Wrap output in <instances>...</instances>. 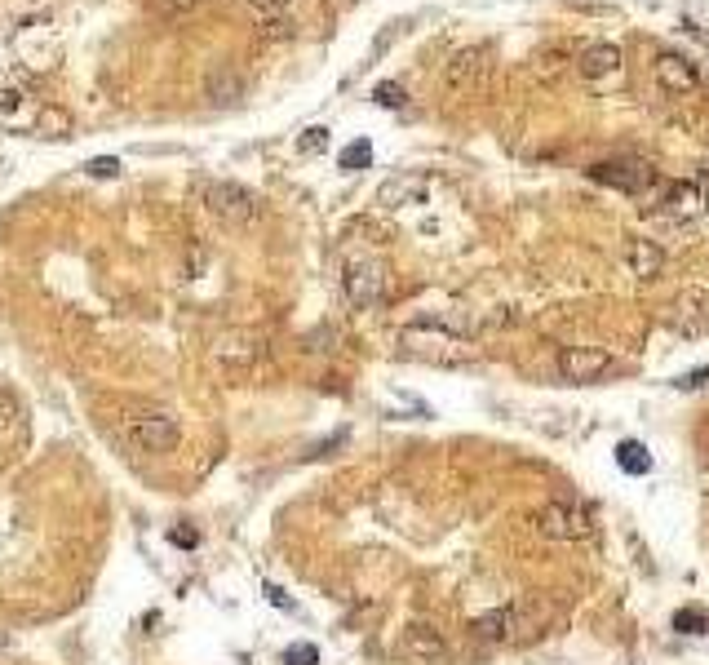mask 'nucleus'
I'll list each match as a JSON object with an SVG mask.
<instances>
[{
	"label": "nucleus",
	"mask_w": 709,
	"mask_h": 665,
	"mask_svg": "<svg viewBox=\"0 0 709 665\" xmlns=\"http://www.w3.org/2000/svg\"><path fill=\"white\" fill-rule=\"evenodd\" d=\"M550 626V612L541 603L523 599V603H506V608H492L484 617L470 621V634L484 643H532L541 639Z\"/></svg>",
	"instance_id": "nucleus-1"
},
{
	"label": "nucleus",
	"mask_w": 709,
	"mask_h": 665,
	"mask_svg": "<svg viewBox=\"0 0 709 665\" xmlns=\"http://www.w3.org/2000/svg\"><path fill=\"white\" fill-rule=\"evenodd\" d=\"M120 439H125L133 453L164 457L178 448L182 426H178V417L164 413V408H133V413L120 417Z\"/></svg>",
	"instance_id": "nucleus-2"
},
{
	"label": "nucleus",
	"mask_w": 709,
	"mask_h": 665,
	"mask_svg": "<svg viewBox=\"0 0 709 665\" xmlns=\"http://www.w3.org/2000/svg\"><path fill=\"white\" fill-rule=\"evenodd\" d=\"M594 510L585 501H546L537 510V532L550 541H590L594 537Z\"/></svg>",
	"instance_id": "nucleus-3"
},
{
	"label": "nucleus",
	"mask_w": 709,
	"mask_h": 665,
	"mask_svg": "<svg viewBox=\"0 0 709 665\" xmlns=\"http://www.w3.org/2000/svg\"><path fill=\"white\" fill-rule=\"evenodd\" d=\"M204 209H209L222 227L244 231V227L258 222L262 204H258V196H253L249 187H240V182H209V187H204Z\"/></svg>",
	"instance_id": "nucleus-4"
},
{
	"label": "nucleus",
	"mask_w": 709,
	"mask_h": 665,
	"mask_svg": "<svg viewBox=\"0 0 709 665\" xmlns=\"http://www.w3.org/2000/svg\"><path fill=\"white\" fill-rule=\"evenodd\" d=\"M399 346H404V355H417V360H430V364H470L475 360L466 337H448L435 329H421V324L399 333Z\"/></svg>",
	"instance_id": "nucleus-5"
},
{
	"label": "nucleus",
	"mask_w": 709,
	"mask_h": 665,
	"mask_svg": "<svg viewBox=\"0 0 709 665\" xmlns=\"http://www.w3.org/2000/svg\"><path fill=\"white\" fill-rule=\"evenodd\" d=\"M342 293L355 311H373L386 298V266L377 258H355L342 275Z\"/></svg>",
	"instance_id": "nucleus-6"
},
{
	"label": "nucleus",
	"mask_w": 709,
	"mask_h": 665,
	"mask_svg": "<svg viewBox=\"0 0 709 665\" xmlns=\"http://www.w3.org/2000/svg\"><path fill=\"white\" fill-rule=\"evenodd\" d=\"M608 373H616V360L603 346H563L559 351V377L568 386H594Z\"/></svg>",
	"instance_id": "nucleus-7"
},
{
	"label": "nucleus",
	"mask_w": 709,
	"mask_h": 665,
	"mask_svg": "<svg viewBox=\"0 0 709 665\" xmlns=\"http://www.w3.org/2000/svg\"><path fill=\"white\" fill-rule=\"evenodd\" d=\"M448 639L439 626L430 621H408L404 634H399V657L417 661V665H435V661H448Z\"/></svg>",
	"instance_id": "nucleus-8"
},
{
	"label": "nucleus",
	"mask_w": 709,
	"mask_h": 665,
	"mask_svg": "<svg viewBox=\"0 0 709 665\" xmlns=\"http://www.w3.org/2000/svg\"><path fill=\"white\" fill-rule=\"evenodd\" d=\"M594 182H603V187L612 191H625V196H643L647 187L656 182V173L643 165V160H603V165L590 169Z\"/></svg>",
	"instance_id": "nucleus-9"
},
{
	"label": "nucleus",
	"mask_w": 709,
	"mask_h": 665,
	"mask_svg": "<svg viewBox=\"0 0 709 665\" xmlns=\"http://www.w3.org/2000/svg\"><path fill=\"white\" fill-rule=\"evenodd\" d=\"M488 80V49L484 45H470L461 49V54H452V63L444 71V85L452 94H470V89H479Z\"/></svg>",
	"instance_id": "nucleus-10"
},
{
	"label": "nucleus",
	"mask_w": 709,
	"mask_h": 665,
	"mask_svg": "<svg viewBox=\"0 0 709 665\" xmlns=\"http://www.w3.org/2000/svg\"><path fill=\"white\" fill-rule=\"evenodd\" d=\"M696 213H705V191L696 182H670L661 200L665 222H696Z\"/></svg>",
	"instance_id": "nucleus-11"
},
{
	"label": "nucleus",
	"mask_w": 709,
	"mask_h": 665,
	"mask_svg": "<svg viewBox=\"0 0 709 665\" xmlns=\"http://www.w3.org/2000/svg\"><path fill=\"white\" fill-rule=\"evenodd\" d=\"M625 266H630L634 280H656L665 271V249L647 235H630L625 240Z\"/></svg>",
	"instance_id": "nucleus-12"
},
{
	"label": "nucleus",
	"mask_w": 709,
	"mask_h": 665,
	"mask_svg": "<svg viewBox=\"0 0 709 665\" xmlns=\"http://www.w3.org/2000/svg\"><path fill=\"white\" fill-rule=\"evenodd\" d=\"M656 80H661V89H670V94H692V89L701 85V71L683 54H656Z\"/></svg>",
	"instance_id": "nucleus-13"
},
{
	"label": "nucleus",
	"mask_w": 709,
	"mask_h": 665,
	"mask_svg": "<svg viewBox=\"0 0 709 665\" xmlns=\"http://www.w3.org/2000/svg\"><path fill=\"white\" fill-rule=\"evenodd\" d=\"M577 71L585 80L612 76V71H621V49L608 45V40H599V45H590V49H581V54H577Z\"/></svg>",
	"instance_id": "nucleus-14"
},
{
	"label": "nucleus",
	"mask_w": 709,
	"mask_h": 665,
	"mask_svg": "<svg viewBox=\"0 0 709 665\" xmlns=\"http://www.w3.org/2000/svg\"><path fill=\"white\" fill-rule=\"evenodd\" d=\"M204 94L218 102V107H222V102L231 107V102L244 98V76H240V71H235L231 63H218V67L209 71V76H204Z\"/></svg>",
	"instance_id": "nucleus-15"
},
{
	"label": "nucleus",
	"mask_w": 709,
	"mask_h": 665,
	"mask_svg": "<svg viewBox=\"0 0 709 665\" xmlns=\"http://www.w3.org/2000/svg\"><path fill=\"white\" fill-rule=\"evenodd\" d=\"M421 196H426V178L399 173V178L382 182V191H377V204H382V209H404V204H417Z\"/></svg>",
	"instance_id": "nucleus-16"
},
{
	"label": "nucleus",
	"mask_w": 709,
	"mask_h": 665,
	"mask_svg": "<svg viewBox=\"0 0 709 665\" xmlns=\"http://www.w3.org/2000/svg\"><path fill=\"white\" fill-rule=\"evenodd\" d=\"M616 466H621L625 475H647V470H652V453H647L643 439H621V444H616Z\"/></svg>",
	"instance_id": "nucleus-17"
},
{
	"label": "nucleus",
	"mask_w": 709,
	"mask_h": 665,
	"mask_svg": "<svg viewBox=\"0 0 709 665\" xmlns=\"http://www.w3.org/2000/svg\"><path fill=\"white\" fill-rule=\"evenodd\" d=\"M18 435H23V413H18L14 399L0 395V448H9Z\"/></svg>",
	"instance_id": "nucleus-18"
},
{
	"label": "nucleus",
	"mask_w": 709,
	"mask_h": 665,
	"mask_svg": "<svg viewBox=\"0 0 709 665\" xmlns=\"http://www.w3.org/2000/svg\"><path fill=\"white\" fill-rule=\"evenodd\" d=\"M368 165H373V147H368L364 138L351 142V147L342 151V169H346V173H359V169H368Z\"/></svg>",
	"instance_id": "nucleus-19"
},
{
	"label": "nucleus",
	"mask_w": 709,
	"mask_h": 665,
	"mask_svg": "<svg viewBox=\"0 0 709 665\" xmlns=\"http://www.w3.org/2000/svg\"><path fill=\"white\" fill-rule=\"evenodd\" d=\"M674 630H683V634H709V612H692V608L674 612Z\"/></svg>",
	"instance_id": "nucleus-20"
},
{
	"label": "nucleus",
	"mask_w": 709,
	"mask_h": 665,
	"mask_svg": "<svg viewBox=\"0 0 709 665\" xmlns=\"http://www.w3.org/2000/svg\"><path fill=\"white\" fill-rule=\"evenodd\" d=\"M404 85H399V80H382V85H377L373 89V102H377V107H390V111H395V107H404Z\"/></svg>",
	"instance_id": "nucleus-21"
},
{
	"label": "nucleus",
	"mask_w": 709,
	"mask_h": 665,
	"mask_svg": "<svg viewBox=\"0 0 709 665\" xmlns=\"http://www.w3.org/2000/svg\"><path fill=\"white\" fill-rule=\"evenodd\" d=\"M324 147H328V129H324V125L306 129V133H302V142H297V151H302V156H320Z\"/></svg>",
	"instance_id": "nucleus-22"
},
{
	"label": "nucleus",
	"mask_w": 709,
	"mask_h": 665,
	"mask_svg": "<svg viewBox=\"0 0 709 665\" xmlns=\"http://www.w3.org/2000/svg\"><path fill=\"white\" fill-rule=\"evenodd\" d=\"M262 36L266 40H284V36H289L293 32V27H289V14H262Z\"/></svg>",
	"instance_id": "nucleus-23"
},
{
	"label": "nucleus",
	"mask_w": 709,
	"mask_h": 665,
	"mask_svg": "<svg viewBox=\"0 0 709 665\" xmlns=\"http://www.w3.org/2000/svg\"><path fill=\"white\" fill-rule=\"evenodd\" d=\"M284 665H320V648H315V643H293V648L284 652Z\"/></svg>",
	"instance_id": "nucleus-24"
},
{
	"label": "nucleus",
	"mask_w": 709,
	"mask_h": 665,
	"mask_svg": "<svg viewBox=\"0 0 709 665\" xmlns=\"http://www.w3.org/2000/svg\"><path fill=\"white\" fill-rule=\"evenodd\" d=\"M705 382H709V364H705V368H696V373L674 377V386H678V391H696V386H705Z\"/></svg>",
	"instance_id": "nucleus-25"
},
{
	"label": "nucleus",
	"mask_w": 709,
	"mask_h": 665,
	"mask_svg": "<svg viewBox=\"0 0 709 665\" xmlns=\"http://www.w3.org/2000/svg\"><path fill=\"white\" fill-rule=\"evenodd\" d=\"M89 173H94V178H116V173H120V160L98 156V160H89Z\"/></svg>",
	"instance_id": "nucleus-26"
},
{
	"label": "nucleus",
	"mask_w": 709,
	"mask_h": 665,
	"mask_svg": "<svg viewBox=\"0 0 709 665\" xmlns=\"http://www.w3.org/2000/svg\"><path fill=\"white\" fill-rule=\"evenodd\" d=\"M18 102H23V94L18 89H0V120H9L18 111Z\"/></svg>",
	"instance_id": "nucleus-27"
},
{
	"label": "nucleus",
	"mask_w": 709,
	"mask_h": 665,
	"mask_svg": "<svg viewBox=\"0 0 709 665\" xmlns=\"http://www.w3.org/2000/svg\"><path fill=\"white\" fill-rule=\"evenodd\" d=\"M169 537H173V546H195V541H200V537H195L191 528H173Z\"/></svg>",
	"instance_id": "nucleus-28"
},
{
	"label": "nucleus",
	"mask_w": 709,
	"mask_h": 665,
	"mask_svg": "<svg viewBox=\"0 0 709 665\" xmlns=\"http://www.w3.org/2000/svg\"><path fill=\"white\" fill-rule=\"evenodd\" d=\"M266 599H271L275 608H289V599H284V590H275V586H266Z\"/></svg>",
	"instance_id": "nucleus-29"
},
{
	"label": "nucleus",
	"mask_w": 709,
	"mask_h": 665,
	"mask_svg": "<svg viewBox=\"0 0 709 665\" xmlns=\"http://www.w3.org/2000/svg\"><path fill=\"white\" fill-rule=\"evenodd\" d=\"M173 5H178V9H182V5H191V0H173Z\"/></svg>",
	"instance_id": "nucleus-30"
},
{
	"label": "nucleus",
	"mask_w": 709,
	"mask_h": 665,
	"mask_svg": "<svg viewBox=\"0 0 709 665\" xmlns=\"http://www.w3.org/2000/svg\"><path fill=\"white\" fill-rule=\"evenodd\" d=\"M705 213H709V204H705Z\"/></svg>",
	"instance_id": "nucleus-31"
}]
</instances>
